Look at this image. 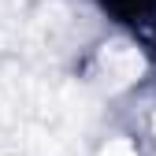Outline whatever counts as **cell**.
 Masks as SVG:
<instances>
[{
	"instance_id": "6da1fadb",
	"label": "cell",
	"mask_w": 156,
	"mask_h": 156,
	"mask_svg": "<svg viewBox=\"0 0 156 156\" xmlns=\"http://www.w3.org/2000/svg\"><path fill=\"white\" fill-rule=\"evenodd\" d=\"M101 71H104V82L108 86H130L134 78L141 74V56H138V48H130V45H108L104 52H101Z\"/></svg>"
},
{
	"instance_id": "7a4b0ae2",
	"label": "cell",
	"mask_w": 156,
	"mask_h": 156,
	"mask_svg": "<svg viewBox=\"0 0 156 156\" xmlns=\"http://www.w3.org/2000/svg\"><path fill=\"white\" fill-rule=\"evenodd\" d=\"M101 156H138V152H134V145H130L126 138H115V141H108V145L101 149Z\"/></svg>"
},
{
	"instance_id": "3957f363",
	"label": "cell",
	"mask_w": 156,
	"mask_h": 156,
	"mask_svg": "<svg viewBox=\"0 0 156 156\" xmlns=\"http://www.w3.org/2000/svg\"><path fill=\"white\" fill-rule=\"evenodd\" d=\"M152 130H156V119H152Z\"/></svg>"
}]
</instances>
